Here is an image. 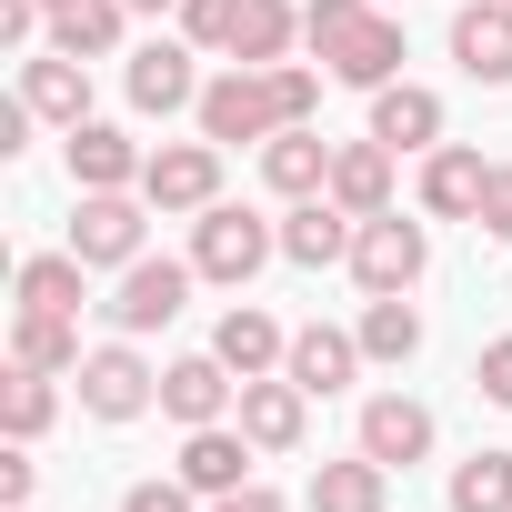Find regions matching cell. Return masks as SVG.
Segmentation results:
<instances>
[{"label":"cell","instance_id":"cell-1","mask_svg":"<svg viewBox=\"0 0 512 512\" xmlns=\"http://www.w3.org/2000/svg\"><path fill=\"white\" fill-rule=\"evenodd\" d=\"M272 251H282V231H272L262 211H231V201H211V211L191 221V272H201V282H231V292H241L251 272L272 262Z\"/></svg>","mask_w":512,"mask_h":512},{"label":"cell","instance_id":"cell-2","mask_svg":"<svg viewBox=\"0 0 512 512\" xmlns=\"http://www.w3.org/2000/svg\"><path fill=\"white\" fill-rule=\"evenodd\" d=\"M191 121H201V141H221V151H231V141H272V131H282V91H272V71H241V61H231L221 81H201V111H191Z\"/></svg>","mask_w":512,"mask_h":512},{"label":"cell","instance_id":"cell-3","mask_svg":"<svg viewBox=\"0 0 512 512\" xmlns=\"http://www.w3.org/2000/svg\"><path fill=\"white\" fill-rule=\"evenodd\" d=\"M71 382H81V412H91V422H141V412L161 402V372L131 352V332H121V342H101V352H81V372H71Z\"/></svg>","mask_w":512,"mask_h":512},{"label":"cell","instance_id":"cell-4","mask_svg":"<svg viewBox=\"0 0 512 512\" xmlns=\"http://www.w3.org/2000/svg\"><path fill=\"white\" fill-rule=\"evenodd\" d=\"M422 272H432V231H422V221L372 211V221L352 231V282H362V292H412Z\"/></svg>","mask_w":512,"mask_h":512},{"label":"cell","instance_id":"cell-5","mask_svg":"<svg viewBox=\"0 0 512 512\" xmlns=\"http://www.w3.org/2000/svg\"><path fill=\"white\" fill-rule=\"evenodd\" d=\"M141 201L151 211H211L221 201V141H161L141 161Z\"/></svg>","mask_w":512,"mask_h":512},{"label":"cell","instance_id":"cell-6","mask_svg":"<svg viewBox=\"0 0 512 512\" xmlns=\"http://www.w3.org/2000/svg\"><path fill=\"white\" fill-rule=\"evenodd\" d=\"M191 282H201L191 262H151V251H141V262L121 272V292H111L101 312H111V332H131V342H141V332H161V322L191 302Z\"/></svg>","mask_w":512,"mask_h":512},{"label":"cell","instance_id":"cell-7","mask_svg":"<svg viewBox=\"0 0 512 512\" xmlns=\"http://www.w3.org/2000/svg\"><path fill=\"white\" fill-rule=\"evenodd\" d=\"M71 251H81L91 272H131V262H141V201H131V191H81Z\"/></svg>","mask_w":512,"mask_h":512},{"label":"cell","instance_id":"cell-8","mask_svg":"<svg viewBox=\"0 0 512 512\" xmlns=\"http://www.w3.org/2000/svg\"><path fill=\"white\" fill-rule=\"evenodd\" d=\"M131 111H151V121H171V111H201V71H191V41H151V51H131Z\"/></svg>","mask_w":512,"mask_h":512},{"label":"cell","instance_id":"cell-9","mask_svg":"<svg viewBox=\"0 0 512 512\" xmlns=\"http://www.w3.org/2000/svg\"><path fill=\"white\" fill-rule=\"evenodd\" d=\"M231 402H241V372H231L221 352H191V362H171V372H161V412H171L181 432H201V422H221Z\"/></svg>","mask_w":512,"mask_h":512},{"label":"cell","instance_id":"cell-10","mask_svg":"<svg viewBox=\"0 0 512 512\" xmlns=\"http://www.w3.org/2000/svg\"><path fill=\"white\" fill-rule=\"evenodd\" d=\"M322 61H332V81H352V91H392V81H402V21L362 11V21L322 51Z\"/></svg>","mask_w":512,"mask_h":512},{"label":"cell","instance_id":"cell-11","mask_svg":"<svg viewBox=\"0 0 512 512\" xmlns=\"http://www.w3.org/2000/svg\"><path fill=\"white\" fill-rule=\"evenodd\" d=\"M362 452H372L382 472H412V462L432 452V412H422L412 392H372V402H362Z\"/></svg>","mask_w":512,"mask_h":512},{"label":"cell","instance_id":"cell-12","mask_svg":"<svg viewBox=\"0 0 512 512\" xmlns=\"http://www.w3.org/2000/svg\"><path fill=\"white\" fill-rule=\"evenodd\" d=\"M452 61H462L482 91L512 81V0H472V11H452Z\"/></svg>","mask_w":512,"mask_h":512},{"label":"cell","instance_id":"cell-13","mask_svg":"<svg viewBox=\"0 0 512 512\" xmlns=\"http://www.w3.org/2000/svg\"><path fill=\"white\" fill-rule=\"evenodd\" d=\"M251 452H262L251 432H231V422H201V432L181 442V482H191L201 502H221V492H241V482H251Z\"/></svg>","mask_w":512,"mask_h":512},{"label":"cell","instance_id":"cell-14","mask_svg":"<svg viewBox=\"0 0 512 512\" xmlns=\"http://www.w3.org/2000/svg\"><path fill=\"white\" fill-rule=\"evenodd\" d=\"M482 181H492L482 151H462V141L422 151V211H432V221H482Z\"/></svg>","mask_w":512,"mask_h":512},{"label":"cell","instance_id":"cell-15","mask_svg":"<svg viewBox=\"0 0 512 512\" xmlns=\"http://www.w3.org/2000/svg\"><path fill=\"white\" fill-rule=\"evenodd\" d=\"M21 101H31L41 121L81 131V121H91V61H71V51H41V61H21Z\"/></svg>","mask_w":512,"mask_h":512},{"label":"cell","instance_id":"cell-16","mask_svg":"<svg viewBox=\"0 0 512 512\" xmlns=\"http://www.w3.org/2000/svg\"><path fill=\"white\" fill-rule=\"evenodd\" d=\"M61 141H71V181H81V191H131L141 161H151V151H141L131 131H111V121H81V131H61Z\"/></svg>","mask_w":512,"mask_h":512},{"label":"cell","instance_id":"cell-17","mask_svg":"<svg viewBox=\"0 0 512 512\" xmlns=\"http://www.w3.org/2000/svg\"><path fill=\"white\" fill-rule=\"evenodd\" d=\"M262 181H272L282 201H322V191H332V141H322L312 121H302V131H272V141H262Z\"/></svg>","mask_w":512,"mask_h":512},{"label":"cell","instance_id":"cell-18","mask_svg":"<svg viewBox=\"0 0 512 512\" xmlns=\"http://www.w3.org/2000/svg\"><path fill=\"white\" fill-rule=\"evenodd\" d=\"M211 352L241 372V382H262V372H282V352H292V332L262 312V302H231L221 312V332H211Z\"/></svg>","mask_w":512,"mask_h":512},{"label":"cell","instance_id":"cell-19","mask_svg":"<svg viewBox=\"0 0 512 512\" xmlns=\"http://www.w3.org/2000/svg\"><path fill=\"white\" fill-rule=\"evenodd\" d=\"M352 231H362V221H352V211L322 191V201H302V211L282 221V262H302V272H332V262H352Z\"/></svg>","mask_w":512,"mask_h":512},{"label":"cell","instance_id":"cell-20","mask_svg":"<svg viewBox=\"0 0 512 512\" xmlns=\"http://www.w3.org/2000/svg\"><path fill=\"white\" fill-rule=\"evenodd\" d=\"M302 412H312V392H302L292 372H262V382H241V432L262 442V452H292V442H302Z\"/></svg>","mask_w":512,"mask_h":512},{"label":"cell","instance_id":"cell-21","mask_svg":"<svg viewBox=\"0 0 512 512\" xmlns=\"http://www.w3.org/2000/svg\"><path fill=\"white\" fill-rule=\"evenodd\" d=\"M372 141H382V151H442V101H432L422 81L372 91Z\"/></svg>","mask_w":512,"mask_h":512},{"label":"cell","instance_id":"cell-22","mask_svg":"<svg viewBox=\"0 0 512 512\" xmlns=\"http://www.w3.org/2000/svg\"><path fill=\"white\" fill-rule=\"evenodd\" d=\"M282 372H292L302 392H342V382L362 372V332H332V322H312V332H292Z\"/></svg>","mask_w":512,"mask_h":512},{"label":"cell","instance_id":"cell-23","mask_svg":"<svg viewBox=\"0 0 512 512\" xmlns=\"http://www.w3.org/2000/svg\"><path fill=\"white\" fill-rule=\"evenodd\" d=\"M332 201H342L352 221L392 211V151H382V141H342V151H332Z\"/></svg>","mask_w":512,"mask_h":512},{"label":"cell","instance_id":"cell-24","mask_svg":"<svg viewBox=\"0 0 512 512\" xmlns=\"http://www.w3.org/2000/svg\"><path fill=\"white\" fill-rule=\"evenodd\" d=\"M292 41H302V11H292V0H241V21H231V61H241V71H272Z\"/></svg>","mask_w":512,"mask_h":512},{"label":"cell","instance_id":"cell-25","mask_svg":"<svg viewBox=\"0 0 512 512\" xmlns=\"http://www.w3.org/2000/svg\"><path fill=\"white\" fill-rule=\"evenodd\" d=\"M121 21H131V0H61L51 11V51L101 61V51H121Z\"/></svg>","mask_w":512,"mask_h":512},{"label":"cell","instance_id":"cell-26","mask_svg":"<svg viewBox=\"0 0 512 512\" xmlns=\"http://www.w3.org/2000/svg\"><path fill=\"white\" fill-rule=\"evenodd\" d=\"M392 502V472L372 462V452H352V462H322L312 472V512H382Z\"/></svg>","mask_w":512,"mask_h":512},{"label":"cell","instance_id":"cell-27","mask_svg":"<svg viewBox=\"0 0 512 512\" xmlns=\"http://www.w3.org/2000/svg\"><path fill=\"white\" fill-rule=\"evenodd\" d=\"M81 272H91L81 251H31L11 292H21V312H71V322H81Z\"/></svg>","mask_w":512,"mask_h":512},{"label":"cell","instance_id":"cell-28","mask_svg":"<svg viewBox=\"0 0 512 512\" xmlns=\"http://www.w3.org/2000/svg\"><path fill=\"white\" fill-rule=\"evenodd\" d=\"M11 362H31V372H81V322H71V312H21V322H11Z\"/></svg>","mask_w":512,"mask_h":512},{"label":"cell","instance_id":"cell-29","mask_svg":"<svg viewBox=\"0 0 512 512\" xmlns=\"http://www.w3.org/2000/svg\"><path fill=\"white\" fill-rule=\"evenodd\" d=\"M61 372H31V362H11V382H0V422H11V442H41L51 432V412H61V392H51Z\"/></svg>","mask_w":512,"mask_h":512},{"label":"cell","instance_id":"cell-30","mask_svg":"<svg viewBox=\"0 0 512 512\" xmlns=\"http://www.w3.org/2000/svg\"><path fill=\"white\" fill-rule=\"evenodd\" d=\"M422 352V312L402 302V292H372V312H362V362H412Z\"/></svg>","mask_w":512,"mask_h":512},{"label":"cell","instance_id":"cell-31","mask_svg":"<svg viewBox=\"0 0 512 512\" xmlns=\"http://www.w3.org/2000/svg\"><path fill=\"white\" fill-rule=\"evenodd\" d=\"M452 512H512V452L452 462Z\"/></svg>","mask_w":512,"mask_h":512},{"label":"cell","instance_id":"cell-32","mask_svg":"<svg viewBox=\"0 0 512 512\" xmlns=\"http://www.w3.org/2000/svg\"><path fill=\"white\" fill-rule=\"evenodd\" d=\"M231 21H241V0H181V41L191 51H231Z\"/></svg>","mask_w":512,"mask_h":512},{"label":"cell","instance_id":"cell-33","mask_svg":"<svg viewBox=\"0 0 512 512\" xmlns=\"http://www.w3.org/2000/svg\"><path fill=\"white\" fill-rule=\"evenodd\" d=\"M272 91H282V131H302V121L322 111V81H312L302 61H272Z\"/></svg>","mask_w":512,"mask_h":512},{"label":"cell","instance_id":"cell-34","mask_svg":"<svg viewBox=\"0 0 512 512\" xmlns=\"http://www.w3.org/2000/svg\"><path fill=\"white\" fill-rule=\"evenodd\" d=\"M362 11H372V0H302V41H312V51H332Z\"/></svg>","mask_w":512,"mask_h":512},{"label":"cell","instance_id":"cell-35","mask_svg":"<svg viewBox=\"0 0 512 512\" xmlns=\"http://www.w3.org/2000/svg\"><path fill=\"white\" fill-rule=\"evenodd\" d=\"M121 512H201V492L171 472V482H131V492H121Z\"/></svg>","mask_w":512,"mask_h":512},{"label":"cell","instance_id":"cell-36","mask_svg":"<svg viewBox=\"0 0 512 512\" xmlns=\"http://www.w3.org/2000/svg\"><path fill=\"white\" fill-rule=\"evenodd\" d=\"M31 482H41V462H31V442H11V452H0V502L31 512Z\"/></svg>","mask_w":512,"mask_h":512},{"label":"cell","instance_id":"cell-37","mask_svg":"<svg viewBox=\"0 0 512 512\" xmlns=\"http://www.w3.org/2000/svg\"><path fill=\"white\" fill-rule=\"evenodd\" d=\"M482 231L512 241V161H492V181H482Z\"/></svg>","mask_w":512,"mask_h":512},{"label":"cell","instance_id":"cell-38","mask_svg":"<svg viewBox=\"0 0 512 512\" xmlns=\"http://www.w3.org/2000/svg\"><path fill=\"white\" fill-rule=\"evenodd\" d=\"M472 382H482V402H502V412H512V342H482Z\"/></svg>","mask_w":512,"mask_h":512},{"label":"cell","instance_id":"cell-39","mask_svg":"<svg viewBox=\"0 0 512 512\" xmlns=\"http://www.w3.org/2000/svg\"><path fill=\"white\" fill-rule=\"evenodd\" d=\"M211 512H292V502H282V492H272V482H241V492H221V502H211Z\"/></svg>","mask_w":512,"mask_h":512},{"label":"cell","instance_id":"cell-40","mask_svg":"<svg viewBox=\"0 0 512 512\" xmlns=\"http://www.w3.org/2000/svg\"><path fill=\"white\" fill-rule=\"evenodd\" d=\"M131 11H151V21H161V11H181V0H131Z\"/></svg>","mask_w":512,"mask_h":512},{"label":"cell","instance_id":"cell-41","mask_svg":"<svg viewBox=\"0 0 512 512\" xmlns=\"http://www.w3.org/2000/svg\"><path fill=\"white\" fill-rule=\"evenodd\" d=\"M51 11H61V0H51Z\"/></svg>","mask_w":512,"mask_h":512}]
</instances>
